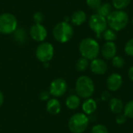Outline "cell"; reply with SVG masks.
<instances>
[{
    "instance_id": "obj_1",
    "label": "cell",
    "mask_w": 133,
    "mask_h": 133,
    "mask_svg": "<svg viewBox=\"0 0 133 133\" xmlns=\"http://www.w3.org/2000/svg\"><path fill=\"white\" fill-rule=\"evenodd\" d=\"M79 50L82 57L92 61L97 58L101 52V47L98 42L90 37L83 39L79 45Z\"/></svg>"
},
{
    "instance_id": "obj_2",
    "label": "cell",
    "mask_w": 133,
    "mask_h": 133,
    "mask_svg": "<svg viewBox=\"0 0 133 133\" xmlns=\"http://www.w3.org/2000/svg\"><path fill=\"white\" fill-rule=\"evenodd\" d=\"M76 93L80 98L88 99L94 94L95 86L92 79L87 76H79L76 83Z\"/></svg>"
},
{
    "instance_id": "obj_3",
    "label": "cell",
    "mask_w": 133,
    "mask_h": 133,
    "mask_svg": "<svg viewBox=\"0 0 133 133\" xmlns=\"http://www.w3.org/2000/svg\"><path fill=\"white\" fill-rule=\"evenodd\" d=\"M108 25L114 31H120L125 28L129 23V15L123 10H115L107 17Z\"/></svg>"
},
{
    "instance_id": "obj_4",
    "label": "cell",
    "mask_w": 133,
    "mask_h": 133,
    "mask_svg": "<svg viewBox=\"0 0 133 133\" xmlns=\"http://www.w3.org/2000/svg\"><path fill=\"white\" fill-rule=\"evenodd\" d=\"M73 33L72 26L65 21L58 23L53 29V36L60 43H66L70 41L73 36Z\"/></svg>"
},
{
    "instance_id": "obj_5",
    "label": "cell",
    "mask_w": 133,
    "mask_h": 133,
    "mask_svg": "<svg viewBox=\"0 0 133 133\" xmlns=\"http://www.w3.org/2000/svg\"><path fill=\"white\" fill-rule=\"evenodd\" d=\"M69 129L72 133H83L89 125V118L84 113H76L69 120Z\"/></svg>"
},
{
    "instance_id": "obj_6",
    "label": "cell",
    "mask_w": 133,
    "mask_h": 133,
    "mask_svg": "<svg viewBox=\"0 0 133 133\" xmlns=\"http://www.w3.org/2000/svg\"><path fill=\"white\" fill-rule=\"evenodd\" d=\"M18 21L14 15L5 12L0 15V33L2 34H10L17 29Z\"/></svg>"
},
{
    "instance_id": "obj_7",
    "label": "cell",
    "mask_w": 133,
    "mask_h": 133,
    "mask_svg": "<svg viewBox=\"0 0 133 133\" xmlns=\"http://www.w3.org/2000/svg\"><path fill=\"white\" fill-rule=\"evenodd\" d=\"M90 28L96 34L97 37L100 38L102 34L108 29L107 18L99 15L98 13L93 14L89 19Z\"/></svg>"
},
{
    "instance_id": "obj_8",
    "label": "cell",
    "mask_w": 133,
    "mask_h": 133,
    "mask_svg": "<svg viewBox=\"0 0 133 133\" xmlns=\"http://www.w3.org/2000/svg\"><path fill=\"white\" fill-rule=\"evenodd\" d=\"M54 56V47L48 42H43L40 44L36 49L37 58L43 62L47 63L50 62Z\"/></svg>"
},
{
    "instance_id": "obj_9",
    "label": "cell",
    "mask_w": 133,
    "mask_h": 133,
    "mask_svg": "<svg viewBox=\"0 0 133 133\" xmlns=\"http://www.w3.org/2000/svg\"><path fill=\"white\" fill-rule=\"evenodd\" d=\"M68 89L67 83L62 78L54 79L49 87V93L54 97H60L63 96Z\"/></svg>"
},
{
    "instance_id": "obj_10",
    "label": "cell",
    "mask_w": 133,
    "mask_h": 133,
    "mask_svg": "<svg viewBox=\"0 0 133 133\" xmlns=\"http://www.w3.org/2000/svg\"><path fill=\"white\" fill-rule=\"evenodd\" d=\"M31 37L37 42H42L45 40L48 35L46 28L41 23H35L30 29Z\"/></svg>"
},
{
    "instance_id": "obj_11",
    "label": "cell",
    "mask_w": 133,
    "mask_h": 133,
    "mask_svg": "<svg viewBox=\"0 0 133 133\" xmlns=\"http://www.w3.org/2000/svg\"><path fill=\"white\" fill-rule=\"evenodd\" d=\"M123 79L120 74L118 73H112L111 74L106 81L107 88L109 91L115 92L118 91L122 86Z\"/></svg>"
},
{
    "instance_id": "obj_12",
    "label": "cell",
    "mask_w": 133,
    "mask_h": 133,
    "mask_svg": "<svg viewBox=\"0 0 133 133\" xmlns=\"http://www.w3.org/2000/svg\"><path fill=\"white\" fill-rule=\"evenodd\" d=\"M101 53L104 59H112L117 54V46L112 41H106L101 48Z\"/></svg>"
},
{
    "instance_id": "obj_13",
    "label": "cell",
    "mask_w": 133,
    "mask_h": 133,
    "mask_svg": "<svg viewBox=\"0 0 133 133\" xmlns=\"http://www.w3.org/2000/svg\"><path fill=\"white\" fill-rule=\"evenodd\" d=\"M90 70L96 75H104L108 70V64L101 58H95L90 64Z\"/></svg>"
},
{
    "instance_id": "obj_14",
    "label": "cell",
    "mask_w": 133,
    "mask_h": 133,
    "mask_svg": "<svg viewBox=\"0 0 133 133\" xmlns=\"http://www.w3.org/2000/svg\"><path fill=\"white\" fill-rule=\"evenodd\" d=\"M61 108V104L56 98H52L48 101L46 109L49 114L52 115H57L60 113Z\"/></svg>"
},
{
    "instance_id": "obj_15",
    "label": "cell",
    "mask_w": 133,
    "mask_h": 133,
    "mask_svg": "<svg viewBox=\"0 0 133 133\" xmlns=\"http://www.w3.org/2000/svg\"><path fill=\"white\" fill-rule=\"evenodd\" d=\"M97 108V102L94 99H92V98L87 99L83 103V105H82L83 111L87 115H90L94 114L96 111Z\"/></svg>"
},
{
    "instance_id": "obj_16",
    "label": "cell",
    "mask_w": 133,
    "mask_h": 133,
    "mask_svg": "<svg viewBox=\"0 0 133 133\" xmlns=\"http://www.w3.org/2000/svg\"><path fill=\"white\" fill-rule=\"evenodd\" d=\"M109 108L112 113L118 115L122 113L124 110V104L122 100L114 97L111 98L109 101Z\"/></svg>"
},
{
    "instance_id": "obj_17",
    "label": "cell",
    "mask_w": 133,
    "mask_h": 133,
    "mask_svg": "<svg viewBox=\"0 0 133 133\" xmlns=\"http://www.w3.org/2000/svg\"><path fill=\"white\" fill-rule=\"evenodd\" d=\"M66 107L70 110H75L80 105V97L76 94L69 95L65 101Z\"/></svg>"
},
{
    "instance_id": "obj_18",
    "label": "cell",
    "mask_w": 133,
    "mask_h": 133,
    "mask_svg": "<svg viewBox=\"0 0 133 133\" xmlns=\"http://www.w3.org/2000/svg\"><path fill=\"white\" fill-rule=\"evenodd\" d=\"M87 19V15L83 10H78L73 12L71 17V21L72 24L76 26L82 25Z\"/></svg>"
},
{
    "instance_id": "obj_19",
    "label": "cell",
    "mask_w": 133,
    "mask_h": 133,
    "mask_svg": "<svg viewBox=\"0 0 133 133\" xmlns=\"http://www.w3.org/2000/svg\"><path fill=\"white\" fill-rule=\"evenodd\" d=\"M97 13H98L99 15L107 18L112 12L111 5L110 3H103L101 4L100 8L97 10Z\"/></svg>"
},
{
    "instance_id": "obj_20",
    "label": "cell",
    "mask_w": 133,
    "mask_h": 133,
    "mask_svg": "<svg viewBox=\"0 0 133 133\" xmlns=\"http://www.w3.org/2000/svg\"><path fill=\"white\" fill-rule=\"evenodd\" d=\"M90 66V62H89V60L83 58V57H81L80 58L78 59L76 64V69L79 71V72H84L86 71L88 67Z\"/></svg>"
},
{
    "instance_id": "obj_21",
    "label": "cell",
    "mask_w": 133,
    "mask_h": 133,
    "mask_svg": "<svg viewBox=\"0 0 133 133\" xmlns=\"http://www.w3.org/2000/svg\"><path fill=\"white\" fill-rule=\"evenodd\" d=\"M131 2V0H112V5L117 10L125 9Z\"/></svg>"
},
{
    "instance_id": "obj_22",
    "label": "cell",
    "mask_w": 133,
    "mask_h": 133,
    "mask_svg": "<svg viewBox=\"0 0 133 133\" xmlns=\"http://www.w3.org/2000/svg\"><path fill=\"white\" fill-rule=\"evenodd\" d=\"M102 36H103L104 39L106 41H112V42H114V41L116 40V38H117V34L115 33V31H114L113 30H111L110 28L107 29L102 34Z\"/></svg>"
},
{
    "instance_id": "obj_23",
    "label": "cell",
    "mask_w": 133,
    "mask_h": 133,
    "mask_svg": "<svg viewBox=\"0 0 133 133\" xmlns=\"http://www.w3.org/2000/svg\"><path fill=\"white\" fill-rule=\"evenodd\" d=\"M15 39L19 43H24L26 41V32L23 28H17L15 30Z\"/></svg>"
},
{
    "instance_id": "obj_24",
    "label": "cell",
    "mask_w": 133,
    "mask_h": 133,
    "mask_svg": "<svg viewBox=\"0 0 133 133\" xmlns=\"http://www.w3.org/2000/svg\"><path fill=\"white\" fill-rule=\"evenodd\" d=\"M124 115L129 118H133V100L129 101L125 106L123 110Z\"/></svg>"
},
{
    "instance_id": "obj_25",
    "label": "cell",
    "mask_w": 133,
    "mask_h": 133,
    "mask_svg": "<svg viewBox=\"0 0 133 133\" xmlns=\"http://www.w3.org/2000/svg\"><path fill=\"white\" fill-rule=\"evenodd\" d=\"M111 62L114 67L118 68V69H121L125 65V59L119 55H115L112 59H111Z\"/></svg>"
},
{
    "instance_id": "obj_26",
    "label": "cell",
    "mask_w": 133,
    "mask_h": 133,
    "mask_svg": "<svg viewBox=\"0 0 133 133\" xmlns=\"http://www.w3.org/2000/svg\"><path fill=\"white\" fill-rule=\"evenodd\" d=\"M91 133H108L107 127L101 124H97L91 129Z\"/></svg>"
},
{
    "instance_id": "obj_27",
    "label": "cell",
    "mask_w": 133,
    "mask_h": 133,
    "mask_svg": "<svg viewBox=\"0 0 133 133\" xmlns=\"http://www.w3.org/2000/svg\"><path fill=\"white\" fill-rule=\"evenodd\" d=\"M87 4L89 8L94 10H97L101 5L102 2L101 0H87Z\"/></svg>"
},
{
    "instance_id": "obj_28",
    "label": "cell",
    "mask_w": 133,
    "mask_h": 133,
    "mask_svg": "<svg viewBox=\"0 0 133 133\" xmlns=\"http://www.w3.org/2000/svg\"><path fill=\"white\" fill-rule=\"evenodd\" d=\"M125 52L127 55L133 57V38L128 41L125 45Z\"/></svg>"
},
{
    "instance_id": "obj_29",
    "label": "cell",
    "mask_w": 133,
    "mask_h": 133,
    "mask_svg": "<svg viewBox=\"0 0 133 133\" xmlns=\"http://www.w3.org/2000/svg\"><path fill=\"white\" fill-rule=\"evenodd\" d=\"M115 121H116V123L118 124V125H122L124 123L126 122L127 121V117L124 115V113H121V114H118L115 118Z\"/></svg>"
},
{
    "instance_id": "obj_30",
    "label": "cell",
    "mask_w": 133,
    "mask_h": 133,
    "mask_svg": "<svg viewBox=\"0 0 133 133\" xmlns=\"http://www.w3.org/2000/svg\"><path fill=\"white\" fill-rule=\"evenodd\" d=\"M34 20L35 23H41L44 20V15L41 12H37L34 15Z\"/></svg>"
},
{
    "instance_id": "obj_31",
    "label": "cell",
    "mask_w": 133,
    "mask_h": 133,
    "mask_svg": "<svg viewBox=\"0 0 133 133\" xmlns=\"http://www.w3.org/2000/svg\"><path fill=\"white\" fill-rule=\"evenodd\" d=\"M50 93L49 91H42L41 94H40V99L42 101H48L49 100V97H50Z\"/></svg>"
},
{
    "instance_id": "obj_32",
    "label": "cell",
    "mask_w": 133,
    "mask_h": 133,
    "mask_svg": "<svg viewBox=\"0 0 133 133\" xmlns=\"http://www.w3.org/2000/svg\"><path fill=\"white\" fill-rule=\"evenodd\" d=\"M101 98L103 101L106 102V101H108L109 100H111V94L109 93V91L106 90V91H104L102 94H101Z\"/></svg>"
},
{
    "instance_id": "obj_33",
    "label": "cell",
    "mask_w": 133,
    "mask_h": 133,
    "mask_svg": "<svg viewBox=\"0 0 133 133\" xmlns=\"http://www.w3.org/2000/svg\"><path fill=\"white\" fill-rule=\"evenodd\" d=\"M128 76H129V78L130 79V80H132L133 82V65L131 66L128 71Z\"/></svg>"
},
{
    "instance_id": "obj_34",
    "label": "cell",
    "mask_w": 133,
    "mask_h": 133,
    "mask_svg": "<svg viewBox=\"0 0 133 133\" xmlns=\"http://www.w3.org/2000/svg\"><path fill=\"white\" fill-rule=\"evenodd\" d=\"M4 102V96H3V94L2 93V91L0 90V107L2 105Z\"/></svg>"
},
{
    "instance_id": "obj_35",
    "label": "cell",
    "mask_w": 133,
    "mask_h": 133,
    "mask_svg": "<svg viewBox=\"0 0 133 133\" xmlns=\"http://www.w3.org/2000/svg\"><path fill=\"white\" fill-rule=\"evenodd\" d=\"M132 25H133V17H132Z\"/></svg>"
},
{
    "instance_id": "obj_36",
    "label": "cell",
    "mask_w": 133,
    "mask_h": 133,
    "mask_svg": "<svg viewBox=\"0 0 133 133\" xmlns=\"http://www.w3.org/2000/svg\"><path fill=\"white\" fill-rule=\"evenodd\" d=\"M132 133H133V132H132Z\"/></svg>"
}]
</instances>
